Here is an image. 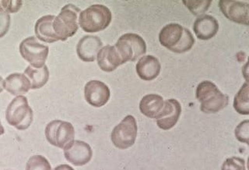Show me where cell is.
<instances>
[{"label": "cell", "mask_w": 249, "mask_h": 170, "mask_svg": "<svg viewBox=\"0 0 249 170\" xmlns=\"http://www.w3.org/2000/svg\"><path fill=\"white\" fill-rule=\"evenodd\" d=\"M159 41L163 47L176 53H186L195 44L193 34L178 24L164 26L160 32Z\"/></svg>", "instance_id": "6da1fadb"}, {"label": "cell", "mask_w": 249, "mask_h": 170, "mask_svg": "<svg viewBox=\"0 0 249 170\" xmlns=\"http://www.w3.org/2000/svg\"><path fill=\"white\" fill-rule=\"evenodd\" d=\"M196 98L201 102V111L207 114L216 113L229 103V97L223 94L216 84L210 80L199 83L196 88Z\"/></svg>", "instance_id": "7a4b0ae2"}, {"label": "cell", "mask_w": 249, "mask_h": 170, "mask_svg": "<svg viewBox=\"0 0 249 170\" xmlns=\"http://www.w3.org/2000/svg\"><path fill=\"white\" fill-rule=\"evenodd\" d=\"M111 20L112 14L107 6L95 4L80 12L78 21L84 32L96 33L107 28Z\"/></svg>", "instance_id": "3957f363"}, {"label": "cell", "mask_w": 249, "mask_h": 170, "mask_svg": "<svg viewBox=\"0 0 249 170\" xmlns=\"http://www.w3.org/2000/svg\"><path fill=\"white\" fill-rule=\"evenodd\" d=\"M80 9L72 4L65 6L54 18L53 29L59 41H64L76 33L79 28L78 16Z\"/></svg>", "instance_id": "277c9868"}, {"label": "cell", "mask_w": 249, "mask_h": 170, "mask_svg": "<svg viewBox=\"0 0 249 170\" xmlns=\"http://www.w3.org/2000/svg\"><path fill=\"white\" fill-rule=\"evenodd\" d=\"M33 111L24 96H18L12 100L6 112V119L10 125L19 131L29 128L33 122Z\"/></svg>", "instance_id": "5b68a950"}, {"label": "cell", "mask_w": 249, "mask_h": 170, "mask_svg": "<svg viewBox=\"0 0 249 170\" xmlns=\"http://www.w3.org/2000/svg\"><path fill=\"white\" fill-rule=\"evenodd\" d=\"M115 47L123 64L128 61L134 62L146 53V42L136 34L128 33L121 36Z\"/></svg>", "instance_id": "8992f818"}, {"label": "cell", "mask_w": 249, "mask_h": 170, "mask_svg": "<svg viewBox=\"0 0 249 170\" xmlns=\"http://www.w3.org/2000/svg\"><path fill=\"white\" fill-rule=\"evenodd\" d=\"M137 132L138 127L136 119L132 115H127L113 129L111 141L118 149H128L134 145Z\"/></svg>", "instance_id": "52a82bcc"}, {"label": "cell", "mask_w": 249, "mask_h": 170, "mask_svg": "<svg viewBox=\"0 0 249 170\" xmlns=\"http://www.w3.org/2000/svg\"><path fill=\"white\" fill-rule=\"evenodd\" d=\"M45 137L51 145L63 149L73 141L75 130L69 122L53 120L45 128Z\"/></svg>", "instance_id": "ba28073f"}, {"label": "cell", "mask_w": 249, "mask_h": 170, "mask_svg": "<svg viewBox=\"0 0 249 170\" xmlns=\"http://www.w3.org/2000/svg\"><path fill=\"white\" fill-rule=\"evenodd\" d=\"M49 51L47 45L40 43L33 36L23 40L19 45L20 55L35 68H41L45 66Z\"/></svg>", "instance_id": "9c48e42d"}, {"label": "cell", "mask_w": 249, "mask_h": 170, "mask_svg": "<svg viewBox=\"0 0 249 170\" xmlns=\"http://www.w3.org/2000/svg\"><path fill=\"white\" fill-rule=\"evenodd\" d=\"M219 6L221 12L228 20L237 24L249 25V4L248 2L233 0H220Z\"/></svg>", "instance_id": "30bf717a"}, {"label": "cell", "mask_w": 249, "mask_h": 170, "mask_svg": "<svg viewBox=\"0 0 249 170\" xmlns=\"http://www.w3.org/2000/svg\"><path fill=\"white\" fill-rule=\"evenodd\" d=\"M66 160L74 166H82L88 164L93 155L91 148L88 144L81 141H72L64 149Z\"/></svg>", "instance_id": "8fae6325"}, {"label": "cell", "mask_w": 249, "mask_h": 170, "mask_svg": "<svg viewBox=\"0 0 249 170\" xmlns=\"http://www.w3.org/2000/svg\"><path fill=\"white\" fill-rule=\"evenodd\" d=\"M181 113V104L176 99L166 100L159 115L156 117L158 127L163 131L173 128L180 117Z\"/></svg>", "instance_id": "7c38bea8"}, {"label": "cell", "mask_w": 249, "mask_h": 170, "mask_svg": "<svg viewBox=\"0 0 249 170\" xmlns=\"http://www.w3.org/2000/svg\"><path fill=\"white\" fill-rule=\"evenodd\" d=\"M84 95L89 105L100 108L108 102L111 92L105 83L100 80H90L85 85Z\"/></svg>", "instance_id": "4fadbf2b"}, {"label": "cell", "mask_w": 249, "mask_h": 170, "mask_svg": "<svg viewBox=\"0 0 249 170\" xmlns=\"http://www.w3.org/2000/svg\"><path fill=\"white\" fill-rule=\"evenodd\" d=\"M103 43L97 36H87L82 38L76 46L78 57L84 62H93Z\"/></svg>", "instance_id": "5bb4252c"}, {"label": "cell", "mask_w": 249, "mask_h": 170, "mask_svg": "<svg viewBox=\"0 0 249 170\" xmlns=\"http://www.w3.org/2000/svg\"><path fill=\"white\" fill-rule=\"evenodd\" d=\"M193 30L198 39L206 41L216 36L219 24L213 17L205 14L197 18L193 24Z\"/></svg>", "instance_id": "9a60e30c"}, {"label": "cell", "mask_w": 249, "mask_h": 170, "mask_svg": "<svg viewBox=\"0 0 249 170\" xmlns=\"http://www.w3.org/2000/svg\"><path fill=\"white\" fill-rule=\"evenodd\" d=\"M97 64L105 72H112L123 64L119 53L115 46L106 45L97 53Z\"/></svg>", "instance_id": "2e32d148"}, {"label": "cell", "mask_w": 249, "mask_h": 170, "mask_svg": "<svg viewBox=\"0 0 249 170\" xmlns=\"http://www.w3.org/2000/svg\"><path fill=\"white\" fill-rule=\"evenodd\" d=\"M136 73L143 80H152L160 75L161 66L158 58L154 56H144L136 64Z\"/></svg>", "instance_id": "e0dca14e"}, {"label": "cell", "mask_w": 249, "mask_h": 170, "mask_svg": "<svg viewBox=\"0 0 249 170\" xmlns=\"http://www.w3.org/2000/svg\"><path fill=\"white\" fill-rule=\"evenodd\" d=\"M55 17L47 15L37 20L35 24V35L37 38L47 43H53L59 41L53 29V22Z\"/></svg>", "instance_id": "ac0fdd59"}, {"label": "cell", "mask_w": 249, "mask_h": 170, "mask_svg": "<svg viewBox=\"0 0 249 170\" xmlns=\"http://www.w3.org/2000/svg\"><path fill=\"white\" fill-rule=\"evenodd\" d=\"M4 88L13 95L22 96L31 88L27 76L22 74H13L4 80Z\"/></svg>", "instance_id": "d6986e66"}, {"label": "cell", "mask_w": 249, "mask_h": 170, "mask_svg": "<svg viewBox=\"0 0 249 170\" xmlns=\"http://www.w3.org/2000/svg\"><path fill=\"white\" fill-rule=\"evenodd\" d=\"M163 103L164 101L159 94H146L140 101V112L147 117L156 119L163 109Z\"/></svg>", "instance_id": "ffe728a7"}, {"label": "cell", "mask_w": 249, "mask_h": 170, "mask_svg": "<svg viewBox=\"0 0 249 170\" xmlns=\"http://www.w3.org/2000/svg\"><path fill=\"white\" fill-rule=\"evenodd\" d=\"M24 75L31 83V89H39L45 85L49 80V69L45 65L41 68H35L29 66L24 71Z\"/></svg>", "instance_id": "44dd1931"}, {"label": "cell", "mask_w": 249, "mask_h": 170, "mask_svg": "<svg viewBox=\"0 0 249 170\" xmlns=\"http://www.w3.org/2000/svg\"><path fill=\"white\" fill-rule=\"evenodd\" d=\"M249 84L245 83L233 100V108L241 115H247L249 114Z\"/></svg>", "instance_id": "7402d4cb"}, {"label": "cell", "mask_w": 249, "mask_h": 170, "mask_svg": "<svg viewBox=\"0 0 249 170\" xmlns=\"http://www.w3.org/2000/svg\"><path fill=\"white\" fill-rule=\"evenodd\" d=\"M183 3L187 8L190 10L192 14L195 16H199L204 14L208 10L209 7L211 5V0H183Z\"/></svg>", "instance_id": "603a6c76"}, {"label": "cell", "mask_w": 249, "mask_h": 170, "mask_svg": "<svg viewBox=\"0 0 249 170\" xmlns=\"http://www.w3.org/2000/svg\"><path fill=\"white\" fill-rule=\"evenodd\" d=\"M26 170H52V167L45 157L34 155L27 161Z\"/></svg>", "instance_id": "cb8c5ba5"}, {"label": "cell", "mask_w": 249, "mask_h": 170, "mask_svg": "<svg viewBox=\"0 0 249 170\" xmlns=\"http://www.w3.org/2000/svg\"><path fill=\"white\" fill-rule=\"evenodd\" d=\"M221 170H246L245 161L239 157H231L224 161Z\"/></svg>", "instance_id": "d4e9b609"}, {"label": "cell", "mask_w": 249, "mask_h": 170, "mask_svg": "<svg viewBox=\"0 0 249 170\" xmlns=\"http://www.w3.org/2000/svg\"><path fill=\"white\" fill-rule=\"evenodd\" d=\"M236 138L238 141L245 144H249V121L248 119L245 121L241 122L235 128Z\"/></svg>", "instance_id": "484cf974"}, {"label": "cell", "mask_w": 249, "mask_h": 170, "mask_svg": "<svg viewBox=\"0 0 249 170\" xmlns=\"http://www.w3.org/2000/svg\"><path fill=\"white\" fill-rule=\"evenodd\" d=\"M22 1H0V9L8 14L16 13L21 8Z\"/></svg>", "instance_id": "4316f807"}, {"label": "cell", "mask_w": 249, "mask_h": 170, "mask_svg": "<svg viewBox=\"0 0 249 170\" xmlns=\"http://www.w3.org/2000/svg\"><path fill=\"white\" fill-rule=\"evenodd\" d=\"M10 21L11 18L10 14L0 9V38L6 36L10 28Z\"/></svg>", "instance_id": "83f0119b"}, {"label": "cell", "mask_w": 249, "mask_h": 170, "mask_svg": "<svg viewBox=\"0 0 249 170\" xmlns=\"http://www.w3.org/2000/svg\"><path fill=\"white\" fill-rule=\"evenodd\" d=\"M54 170H74V169L69 165H60L55 167Z\"/></svg>", "instance_id": "f1b7e54d"}, {"label": "cell", "mask_w": 249, "mask_h": 170, "mask_svg": "<svg viewBox=\"0 0 249 170\" xmlns=\"http://www.w3.org/2000/svg\"><path fill=\"white\" fill-rule=\"evenodd\" d=\"M4 89V80L0 76V93L3 91Z\"/></svg>", "instance_id": "f546056e"}, {"label": "cell", "mask_w": 249, "mask_h": 170, "mask_svg": "<svg viewBox=\"0 0 249 170\" xmlns=\"http://www.w3.org/2000/svg\"><path fill=\"white\" fill-rule=\"evenodd\" d=\"M5 133V131H4L3 127L2 126V123H1V121H0V136L1 135Z\"/></svg>", "instance_id": "4dcf8cb0"}]
</instances>
